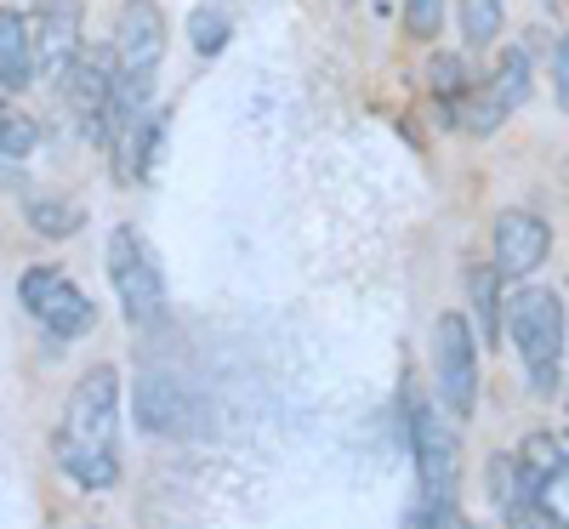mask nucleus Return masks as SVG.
<instances>
[{
  "label": "nucleus",
  "instance_id": "f257e3e1",
  "mask_svg": "<svg viewBox=\"0 0 569 529\" xmlns=\"http://www.w3.org/2000/svg\"><path fill=\"white\" fill-rule=\"evenodd\" d=\"M52 456L63 478L80 490L120 485V370L114 365H91L69 388Z\"/></svg>",
  "mask_w": 569,
  "mask_h": 529
},
{
  "label": "nucleus",
  "instance_id": "f03ea898",
  "mask_svg": "<svg viewBox=\"0 0 569 529\" xmlns=\"http://www.w3.org/2000/svg\"><path fill=\"white\" fill-rule=\"evenodd\" d=\"M507 336L518 359H525V381L536 399L558 393V359H563V302L547 291V285H525L512 302H507Z\"/></svg>",
  "mask_w": 569,
  "mask_h": 529
},
{
  "label": "nucleus",
  "instance_id": "7ed1b4c3",
  "mask_svg": "<svg viewBox=\"0 0 569 529\" xmlns=\"http://www.w3.org/2000/svg\"><path fill=\"white\" fill-rule=\"evenodd\" d=\"M109 285L120 297L126 325H160L166 319V268L154 257V246L142 239V228L120 222L109 233Z\"/></svg>",
  "mask_w": 569,
  "mask_h": 529
},
{
  "label": "nucleus",
  "instance_id": "20e7f679",
  "mask_svg": "<svg viewBox=\"0 0 569 529\" xmlns=\"http://www.w3.org/2000/svg\"><path fill=\"white\" fill-rule=\"evenodd\" d=\"M18 302L29 308V319L46 336H58V342H80V336H91V325H98V302L52 262H34V268L18 273Z\"/></svg>",
  "mask_w": 569,
  "mask_h": 529
},
{
  "label": "nucleus",
  "instance_id": "39448f33",
  "mask_svg": "<svg viewBox=\"0 0 569 529\" xmlns=\"http://www.w3.org/2000/svg\"><path fill=\"white\" fill-rule=\"evenodd\" d=\"M131 405H137V427L154 432V439H200L211 427L206 399L194 393V381L177 376V370H142Z\"/></svg>",
  "mask_w": 569,
  "mask_h": 529
},
{
  "label": "nucleus",
  "instance_id": "423d86ee",
  "mask_svg": "<svg viewBox=\"0 0 569 529\" xmlns=\"http://www.w3.org/2000/svg\"><path fill=\"white\" fill-rule=\"evenodd\" d=\"M433 381L445 416L467 421L479 410V336H472L467 313H439L433 325Z\"/></svg>",
  "mask_w": 569,
  "mask_h": 529
},
{
  "label": "nucleus",
  "instance_id": "0eeeda50",
  "mask_svg": "<svg viewBox=\"0 0 569 529\" xmlns=\"http://www.w3.org/2000/svg\"><path fill=\"white\" fill-rule=\"evenodd\" d=\"M405 432H410V450H416V478H421V501L427 512H445L456 507V432L445 427V410L405 399Z\"/></svg>",
  "mask_w": 569,
  "mask_h": 529
},
{
  "label": "nucleus",
  "instance_id": "6e6552de",
  "mask_svg": "<svg viewBox=\"0 0 569 529\" xmlns=\"http://www.w3.org/2000/svg\"><path fill=\"white\" fill-rule=\"evenodd\" d=\"M109 91H114V52H80L63 69V103L86 142H103L109 131Z\"/></svg>",
  "mask_w": 569,
  "mask_h": 529
},
{
  "label": "nucleus",
  "instance_id": "1a4fd4ad",
  "mask_svg": "<svg viewBox=\"0 0 569 529\" xmlns=\"http://www.w3.org/2000/svg\"><path fill=\"white\" fill-rule=\"evenodd\" d=\"M166 40H171V29H166L160 0H126L114 12V40H109L114 69L120 74H154L166 58Z\"/></svg>",
  "mask_w": 569,
  "mask_h": 529
},
{
  "label": "nucleus",
  "instance_id": "9d476101",
  "mask_svg": "<svg viewBox=\"0 0 569 529\" xmlns=\"http://www.w3.org/2000/svg\"><path fill=\"white\" fill-rule=\"evenodd\" d=\"M29 40H34V74L63 80V69L86 52V7L80 0H46L29 23Z\"/></svg>",
  "mask_w": 569,
  "mask_h": 529
},
{
  "label": "nucleus",
  "instance_id": "9b49d317",
  "mask_svg": "<svg viewBox=\"0 0 569 529\" xmlns=\"http://www.w3.org/2000/svg\"><path fill=\"white\" fill-rule=\"evenodd\" d=\"M552 251V228L536 211H501L490 233V262L501 279H536V268Z\"/></svg>",
  "mask_w": 569,
  "mask_h": 529
},
{
  "label": "nucleus",
  "instance_id": "f8f14e48",
  "mask_svg": "<svg viewBox=\"0 0 569 529\" xmlns=\"http://www.w3.org/2000/svg\"><path fill=\"white\" fill-rule=\"evenodd\" d=\"M34 80V40L23 12H0V86L23 91Z\"/></svg>",
  "mask_w": 569,
  "mask_h": 529
},
{
  "label": "nucleus",
  "instance_id": "ddd939ff",
  "mask_svg": "<svg viewBox=\"0 0 569 529\" xmlns=\"http://www.w3.org/2000/svg\"><path fill=\"white\" fill-rule=\"evenodd\" d=\"M490 98L507 109V114H518L530 103V91H536V69H530V46H507L501 52V63L490 69Z\"/></svg>",
  "mask_w": 569,
  "mask_h": 529
},
{
  "label": "nucleus",
  "instance_id": "4468645a",
  "mask_svg": "<svg viewBox=\"0 0 569 529\" xmlns=\"http://www.w3.org/2000/svg\"><path fill=\"white\" fill-rule=\"evenodd\" d=\"M496 285H501L496 262H490V268L479 262V268L467 273V291H472V308H479V330H472V336H479V342H485L490 353H496V342H501V313H507V308H501V291H496Z\"/></svg>",
  "mask_w": 569,
  "mask_h": 529
},
{
  "label": "nucleus",
  "instance_id": "2eb2a0df",
  "mask_svg": "<svg viewBox=\"0 0 569 529\" xmlns=\"http://www.w3.org/2000/svg\"><path fill=\"white\" fill-rule=\"evenodd\" d=\"M228 34H233V23H228L222 7H194L188 12V46H194L200 58H217L228 46Z\"/></svg>",
  "mask_w": 569,
  "mask_h": 529
},
{
  "label": "nucleus",
  "instance_id": "dca6fc26",
  "mask_svg": "<svg viewBox=\"0 0 569 529\" xmlns=\"http://www.w3.org/2000/svg\"><path fill=\"white\" fill-rule=\"evenodd\" d=\"M461 40L467 46H490L496 34H501V23H507V7L501 0H461Z\"/></svg>",
  "mask_w": 569,
  "mask_h": 529
},
{
  "label": "nucleus",
  "instance_id": "f3484780",
  "mask_svg": "<svg viewBox=\"0 0 569 529\" xmlns=\"http://www.w3.org/2000/svg\"><path fill=\"white\" fill-rule=\"evenodd\" d=\"M34 142H40L34 114H23V109H0V160H29V154H34Z\"/></svg>",
  "mask_w": 569,
  "mask_h": 529
},
{
  "label": "nucleus",
  "instance_id": "a211bd4d",
  "mask_svg": "<svg viewBox=\"0 0 569 529\" xmlns=\"http://www.w3.org/2000/svg\"><path fill=\"white\" fill-rule=\"evenodd\" d=\"M427 86H433V98L450 109L456 98H467L472 91V80H467V63H461V52H439L433 63H427Z\"/></svg>",
  "mask_w": 569,
  "mask_h": 529
},
{
  "label": "nucleus",
  "instance_id": "6ab92c4d",
  "mask_svg": "<svg viewBox=\"0 0 569 529\" xmlns=\"http://www.w3.org/2000/svg\"><path fill=\"white\" fill-rule=\"evenodd\" d=\"M86 217L69 206V200H29V228L46 233V239H69Z\"/></svg>",
  "mask_w": 569,
  "mask_h": 529
},
{
  "label": "nucleus",
  "instance_id": "aec40b11",
  "mask_svg": "<svg viewBox=\"0 0 569 529\" xmlns=\"http://www.w3.org/2000/svg\"><path fill=\"white\" fill-rule=\"evenodd\" d=\"M405 29L416 40H439L445 29V0H405Z\"/></svg>",
  "mask_w": 569,
  "mask_h": 529
},
{
  "label": "nucleus",
  "instance_id": "412c9836",
  "mask_svg": "<svg viewBox=\"0 0 569 529\" xmlns=\"http://www.w3.org/2000/svg\"><path fill=\"white\" fill-rule=\"evenodd\" d=\"M552 80H558V98H569V34H558L552 46Z\"/></svg>",
  "mask_w": 569,
  "mask_h": 529
},
{
  "label": "nucleus",
  "instance_id": "4be33fe9",
  "mask_svg": "<svg viewBox=\"0 0 569 529\" xmlns=\"http://www.w3.org/2000/svg\"><path fill=\"white\" fill-rule=\"evenodd\" d=\"M563 103H569V98H563Z\"/></svg>",
  "mask_w": 569,
  "mask_h": 529
}]
</instances>
